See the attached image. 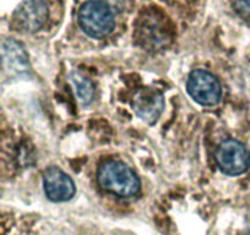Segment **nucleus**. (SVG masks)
<instances>
[{"label": "nucleus", "mask_w": 250, "mask_h": 235, "mask_svg": "<svg viewBox=\"0 0 250 235\" xmlns=\"http://www.w3.org/2000/svg\"><path fill=\"white\" fill-rule=\"evenodd\" d=\"M216 162L227 175H241L248 170L250 154L242 142L229 139L220 143L216 151Z\"/></svg>", "instance_id": "obj_3"}, {"label": "nucleus", "mask_w": 250, "mask_h": 235, "mask_svg": "<svg viewBox=\"0 0 250 235\" xmlns=\"http://www.w3.org/2000/svg\"><path fill=\"white\" fill-rule=\"evenodd\" d=\"M165 105L164 95L155 88L144 87L132 98V108L138 118L148 124H154L161 115Z\"/></svg>", "instance_id": "obj_6"}, {"label": "nucleus", "mask_w": 250, "mask_h": 235, "mask_svg": "<svg viewBox=\"0 0 250 235\" xmlns=\"http://www.w3.org/2000/svg\"><path fill=\"white\" fill-rule=\"evenodd\" d=\"M78 21L83 31L94 38H103L112 32L115 16L110 5L102 0H89L81 6Z\"/></svg>", "instance_id": "obj_2"}, {"label": "nucleus", "mask_w": 250, "mask_h": 235, "mask_svg": "<svg viewBox=\"0 0 250 235\" xmlns=\"http://www.w3.org/2000/svg\"><path fill=\"white\" fill-rule=\"evenodd\" d=\"M137 36L142 46L154 50L163 48L168 41V31L165 24L163 19L155 14H146L143 19L139 20Z\"/></svg>", "instance_id": "obj_7"}, {"label": "nucleus", "mask_w": 250, "mask_h": 235, "mask_svg": "<svg viewBox=\"0 0 250 235\" xmlns=\"http://www.w3.org/2000/svg\"><path fill=\"white\" fill-rule=\"evenodd\" d=\"M237 9L243 15L250 14V0H236Z\"/></svg>", "instance_id": "obj_11"}, {"label": "nucleus", "mask_w": 250, "mask_h": 235, "mask_svg": "<svg viewBox=\"0 0 250 235\" xmlns=\"http://www.w3.org/2000/svg\"><path fill=\"white\" fill-rule=\"evenodd\" d=\"M48 19V7L44 0H24L14 15V26L22 33H34Z\"/></svg>", "instance_id": "obj_5"}, {"label": "nucleus", "mask_w": 250, "mask_h": 235, "mask_svg": "<svg viewBox=\"0 0 250 235\" xmlns=\"http://www.w3.org/2000/svg\"><path fill=\"white\" fill-rule=\"evenodd\" d=\"M70 81L73 86L76 95L83 104H89L95 94V88L92 81L80 72H71Z\"/></svg>", "instance_id": "obj_10"}, {"label": "nucleus", "mask_w": 250, "mask_h": 235, "mask_svg": "<svg viewBox=\"0 0 250 235\" xmlns=\"http://www.w3.org/2000/svg\"><path fill=\"white\" fill-rule=\"evenodd\" d=\"M43 184L46 196L54 202H65L71 200L76 192V186L72 179L56 166L46 169Z\"/></svg>", "instance_id": "obj_8"}, {"label": "nucleus", "mask_w": 250, "mask_h": 235, "mask_svg": "<svg viewBox=\"0 0 250 235\" xmlns=\"http://www.w3.org/2000/svg\"><path fill=\"white\" fill-rule=\"evenodd\" d=\"M102 1L106 2L107 5H110V6H111V5H116L117 6V5H119L122 0H102Z\"/></svg>", "instance_id": "obj_12"}, {"label": "nucleus", "mask_w": 250, "mask_h": 235, "mask_svg": "<svg viewBox=\"0 0 250 235\" xmlns=\"http://www.w3.org/2000/svg\"><path fill=\"white\" fill-rule=\"evenodd\" d=\"M2 69L7 75H21L28 71L29 60L23 46L15 39H5L1 46Z\"/></svg>", "instance_id": "obj_9"}, {"label": "nucleus", "mask_w": 250, "mask_h": 235, "mask_svg": "<svg viewBox=\"0 0 250 235\" xmlns=\"http://www.w3.org/2000/svg\"><path fill=\"white\" fill-rule=\"evenodd\" d=\"M187 90L190 97L202 105H215L221 99V85L209 71H192L187 81Z\"/></svg>", "instance_id": "obj_4"}, {"label": "nucleus", "mask_w": 250, "mask_h": 235, "mask_svg": "<svg viewBox=\"0 0 250 235\" xmlns=\"http://www.w3.org/2000/svg\"><path fill=\"white\" fill-rule=\"evenodd\" d=\"M98 183L105 191L120 197H133L141 190V181L137 174L127 164L117 161L105 162L100 165Z\"/></svg>", "instance_id": "obj_1"}]
</instances>
